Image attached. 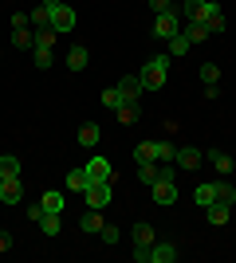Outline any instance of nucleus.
<instances>
[{
    "label": "nucleus",
    "mask_w": 236,
    "mask_h": 263,
    "mask_svg": "<svg viewBox=\"0 0 236 263\" xmlns=\"http://www.w3.org/2000/svg\"><path fill=\"white\" fill-rule=\"evenodd\" d=\"M122 90H118V87H106V90H102V106H106V110H118V106H122Z\"/></svg>",
    "instance_id": "nucleus-29"
},
{
    "label": "nucleus",
    "mask_w": 236,
    "mask_h": 263,
    "mask_svg": "<svg viewBox=\"0 0 236 263\" xmlns=\"http://www.w3.org/2000/svg\"><path fill=\"white\" fill-rule=\"evenodd\" d=\"M134 259L138 263H150V248H134Z\"/></svg>",
    "instance_id": "nucleus-40"
},
{
    "label": "nucleus",
    "mask_w": 236,
    "mask_h": 263,
    "mask_svg": "<svg viewBox=\"0 0 236 263\" xmlns=\"http://www.w3.org/2000/svg\"><path fill=\"white\" fill-rule=\"evenodd\" d=\"M0 200H4L8 209L24 200V185H20V177H0Z\"/></svg>",
    "instance_id": "nucleus-5"
},
{
    "label": "nucleus",
    "mask_w": 236,
    "mask_h": 263,
    "mask_svg": "<svg viewBox=\"0 0 236 263\" xmlns=\"http://www.w3.org/2000/svg\"><path fill=\"white\" fill-rule=\"evenodd\" d=\"M114 114H118V126H134L138 122V102H122Z\"/></svg>",
    "instance_id": "nucleus-28"
},
{
    "label": "nucleus",
    "mask_w": 236,
    "mask_h": 263,
    "mask_svg": "<svg viewBox=\"0 0 236 263\" xmlns=\"http://www.w3.org/2000/svg\"><path fill=\"white\" fill-rule=\"evenodd\" d=\"M99 240L106 243V248H114V243H118V228H114V224H102V232H99Z\"/></svg>",
    "instance_id": "nucleus-35"
},
{
    "label": "nucleus",
    "mask_w": 236,
    "mask_h": 263,
    "mask_svg": "<svg viewBox=\"0 0 236 263\" xmlns=\"http://www.w3.org/2000/svg\"><path fill=\"white\" fill-rule=\"evenodd\" d=\"M87 173H90V181H118V173H114V165L106 161V157H90Z\"/></svg>",
    "instance_id": "nucleus-7"
},
{
    "label": "nucleus",
    "mask_w": 236,
    "mask_h": 263,
    "mask_svg": "<svg viewBox=\"0 0 236 263\" xmlns=\"http://www.w3.org/2000/svg\"><path fill=\"white\" fill-rule=\"evenodd\" d=\"M28 20H32L35 32H40V28H51V8H47V4H35V8L28 12Z\"/></svg>",
    "instance_id": "nucleus-19"
},
{
    "label": "nucleus",
    "mask_w": 236,
    "mask_h": 263,
    "mask_svg": "<svg viewBox=\"0 0 236 263\" xmlns=\"http://www.w3.org/2000/svg\"><path fill=\"white\" fill-rule=\"evenodd\" d=\"M102 224H106V220H102V209H87V212H83V220H79V228L87 232V236H99Z\"/></svg>",
    "instance_id": "nucleus-11"
},
{
    "label": "nucleus",
    "mask_w": 236,
    "mask_h": 263,
    "mask_svg": "<svg viewBox=\"0 0 236 263\" xmlns=\"http://www.w3.org/2000/svg\"><path fill=\"white\" fill-rule=\"evenodd\" d=\"M12 243H16V236H12V232H4V228H0V252H12Z\"/></svg>",
    "instance_id": "nucleus-36"
},
{
    "label": "nucleus",
    "mask_w": 236,
    "mask_h": 263,
    "mask_svg": "<svg viewBox=\"0 0 236 263\" xmlns=\"http://www.w3.org/2000/svg\"><path fill=\"white\" fill-rule=\"evenodd\" d=\"M201 83L205 87H216V83H221V67L216 63H201Z\"/></svg>",
    "instance_id": "nucleus-31"
},
{
    "label": "nucleus",
    "mask_w": 236,
    "mask_h": 263,
    "mask_svg": "<svg viewBox=\"0 0 236 263\" xmlns=\"http://www.w3.org/2000/svg\"><path fill=\"white\" fill-rule=\"evenodd\" d=\"M24 173V161L12 154H0V177H20Z\"/></svg>",
    "instance_id": "nucleus-23"
},
{
    "label": "nucleus",
    "mask_w": 236,
    "mask_h": 263,
    "mask_svg": "<svg viewBox=\"0 0 236 263\" xmlns=\"http://www.w3.org/2000/svg\"><path fill=\"white\" fill-rule=\"evenodd\" d=\"M12 28H32V20H28V12H16V16H12Z\"/></svg>",
    "instance_id": "nucleus-37"
},
{
    "label": "nucleus",
    "mask_w": 236,
    "mask_h": 263,
    "mask_svg": "<svg viewBox=\"0 0 236 263\" xmlns=\"http://www.w3.org/2000/svg\"><path fill=\"white\" fill-rule=\"evenodd\" d=\"M173 161H177L181 169H197V165L205 161V154H201V149H197V145H181V149H177V157H173Z\"/></svg>",
    "instance_id": "nucleus-10"
},
{
    "label": "nucleus",
    "mask_w": 236,
    "mask_h": 263,
    "mask_svg": "<svg viewBox=\"0 0 236 263\" xmlns=\"http://www.w3.org/2000/svg\"><path fill=\"white\" fill-rule=\"evenodd\" d=\"M205 212H209V224H213V228H225L228 216H232V204H221V200H213Z\"/></svg>",
    "instance_id": "nucleus-13"
},
{
    "label": "nucleus",
    "mask_w": 236,
    "mask_h": 263,
    "mask_svg": "<svg viewBox=\"0 0 236 263\" xmlns=\"http://www.w3.org/2000/svg\"><path fill=\"white\" fill-rule=\"evenodd\" d=\"M56 40H59L56 28H40V32H35V44H32V47H56Z\"/></svg>",
    "instance_id": "nucleus-30"
},
{
    "label": "nucleus",
    "mask_w": 236,
    "mask_h": 263,
    "mask_svg": "<svg viewBox=\"0 0 236 263\" xmlns=\"http://www.w3.org/2000/svg\"><path fill=\"white\" fill-rule=\"evenodd\" d=\"M111 189H114V181H90V189L83 193V197H87V209H106L111 197H114Z\"/></svg>",
    "instance_id": "nucleus-2"
},
{
    "label": "nucleus",
    "mask_w": 236,
    "mask_h": 263,
    "mask_svg": "<svg viewBox=\"0 0 236 263\" xmlns=\"http://www.w3.org/2000/svg\"><path fill=\"white\" fill-rule=\"evenodd\" d=\"M138 181H142V185H154V181H157V165L154 161L138 165Z\"/></svg>",
    "instance_id": "nucleus-34"
},
{
    "label": "nucleus",
    "mask_w": 236,
    "mask_h": 263,
    "mask_svg": "<svg viewBox=\"0 0 236 263\" xmlns=\"http://www.w3.org/2000/svg\"><path fill=\"white\" fill-rule=\"evenodd\" d=\"M166 75H169L166 67H154V63H146L138 79H142V87H146V95H150V90H161V87H166Z\"/></svg>",
    "instance_id": "nucleus-6"
},
{
    "label": "nucleus",
    "mask_w": 236,
    "mask_h": 263,
    "mask_svg": "<svg viewBox=\"0 0 236 263\" xmlns=\"http://www.w3.org/2000/svg\"><path fill=\"white\" fill-rule=\"evenodd\" d=\"M51 59H56V47H32V63L40 67V71H47Z\"/></svg>",
    "instance_id": "nucleus-26"
},
{
    "label": "nucleus",
    "mask_w": 236,
    "mask_h": 263,
    "mask_svg": "<svg viewBox=\"0 0 236 263\" xmlns=\"http://www.w3.org/2000/svg\"><path fill=\"white\" fill-rule=\"evenodd\" d=\"M173 157H177V145L169 142V138L154 142V161H173Z\"/></svg>",
    "instance_id": "nucleus-25"
},
{
    "label": "nucleus",
    "mask_w": 236,
    "mask_h": 263,
    "mask_svg": "<svg viewBox=\"0 0 236 263\" xmlns=\"http://www.w3.org/2000/svg\"><path fill=\"white\" fill-rule=\"evenodd\" d=\"M24 212H28V220H35V224H40V216H44V204H28Z\"/></svg>",
    "instance_id": "nucleus-38"
},
{
    "label": "nucleus",
    "mask_w": 236,
    "mask_h": 263,
    "mask_svg": "<svg viewBox=\"0 0 236 263\" xmlns=\"http://www.w3.org/2000/svg\"><path fill=\"white\" fill-rule=\"evenodd\" d=\"M150 63H154V67H166V71H169V63H173V55H154V59H150Z\"/></svg>",
    "instance_id": "nucleus-39"
},
{
    "label": "nucleus",
    "mask_w": 236,
    "mask_h": 263,
    "mask_svg": "<svg viewBox=\"0 0 236 263\" xmlns=\"http://www.w3.org/2000/svg\"><path fill=\"white\" fill-rule=\"evenodd\" d=\"M99 138H102V130L95 126V122L79 126V145H83V149H95V145H99Z\"/></svg>",
    "instance_id": "nucleus-16"
},
{
    "label": "nucleus",
    "mask_w": 236,
    "mask_h": 263,
    "mask_svg": "<svg viewBox=\"0 0 236 263\" xmlns=\"http://www.w3.org/2000/svg\"><path fill=\"white\" fill-rule=\"evenodd\" d=\"M32 44H35V32H32V28H12V47L32 51Z\"/></svg>",
    "instance_id": "nucleus-18"
},
{
    "label": "nucleus",
    "mask_w": 236,
    "mask_h": 263,
    "mask_svg": "<svg viewBox=\"0 0 236 263\" xmlns=\"http://www.w3.org/2000/svg\"><path fill=\"white\" fill-rule=\"evenodd\" d=\"M75 20H79V12L71 8V4H56V8H51V28H56L59 35L75 32Z\"/></svg>",
    "instance_id": "nucleus-3"
},
{
    "label": "nucleus",
    "mask_w": 236,
    "mask_h": 263,
    "mask_svg": "<svg viewBox=\"0 0 236 263\" xmlns=\"http://www.w3.org/2000/svg\"><path fill=\"white\" fill-rule=\"evenodd\" d=\"M205 157L213 161V169H216L221 177H228V173H232V157H228L225 149H213V154H205Z\"/></svg>",
    "instance_id": "nucleus-24"
},
{
    "label": "nucleus",
    "mask_w": 236,
    "mask_h": 263,
    "mask_svg": "<svg viewBox=\"0 0 236 263\" xmlns=\"http://www.w3.org/2000/svg\"><path fill=\"white\" fill-rule=\"evenodd\" d=\"M181 32L189 35V44H201V40H209V35H213L205 20H185V24H181Z\"/></svg>",
    "instance_id": "nucleus-12"
},
{
    "label": "nucleus",
    "mask_w": 236,
    "mask_h": 263,
    "mask_svg": "<svg viewBox=\"0 0 236 263\" xmlns=\"http://www.w3.org/2000/svg\"><path fill=\"white\" fill-rule=\"evenodd\" d=\"M87 63H90L87 44H71V51H67V71H83Z\"/></svg>",
    "instance_id": "nucleus-15"
},
{
    "label": "nucleus",
    "mask_w": 236,
    "mask_h": 263,
    "mask_svg": "<svg viewBox=\"0 0 236 263\" xmlns=\"http://www.w3.org/2000/svg\"><path fill=\"white\" fill-rule=\"evenodd\" d=\"M189 35H185V32H177V35H173V40H169V55H173V59H181V55H189Z\"/></svg>",
    "instance_id": "nucleus-27"
},
{
    "label": "nucleus",
    "mask_w": 236,
    "mask_h": 263,
    "mask_svg": "<svg viewBox=\"0 0 236 263\" xmlns=\"http://www.w3.org/2000/svg\"><path fill=\"white\" fill-rule=\"evenodd\" d=\"M67 189H71V193H87V189H90V173H87V169H71V173H67Z\"/></svg>",
    "instance_id": "nucleus-17"
},
{
    "label": "nucleus",
    "mask_w": 236,
    "mask_h": 263,
    "mask_svg": "<svg viewBox=\"0 0 236 263\" xmlns=\"http://www.w3.org/2000/svg\"><path fill=\"white\" fill-rule=\"evenodd\" d=\"M130 240H134V248H150V243H154L157 236H154V228H150L146 220H138L134 228H130Z\"/></svg>",
    "instance_id": "nucleus-14"
},
{
    "label": "nucleus",
    "mask_w": 236,
    "mask_h": 263,
    "mask_svg": "<svg viewBox=\"0 0 236 263\" xmlns=\"http://www.w3.org/2000/svg\"><path fill=\"white\" fill-rule=\"evenodd\" d=\"M150 189H154V204H161V209H169V204L177 200V181H166V177H157Z\"/></svg>",
    "instance_id": "nucleus-4"
},
{
    "label": "nucleus",
    "mask_w": 236,
    "mask_h": 263,
    "mask_svg": "<svg viewBox=\"0 0 236 263\" xmlns=\"http://www.w3.org/2000/svg\"><path fill=\"white\" fill-rule=\"evenodd\" d=\"M40 4H44V0H40Z\"/></svg>",
    "instance_id": "nucleus-42"
},
{
    "label": "nucleus",
    "mask_w": 236,
    "mask_h": 263,
    "mask_svg": "<svg viewBox=\"0 0 236 263\" xmlns=\"http://www.w3.org/2000/svg\"><path fill=\"white\" fill-rule=\"evenodd\" d=\"M118 90H122V99H126V102H138L142 95H146V87H142V79H138V75L118 79Z\"/></svg>",
    "instance_id": "nucleus-9"
},
{
    "label": "nucleus",
    "mask_w": 236,
    "mask_h": 263,
    "mask_svg": "<svg viewBox=\"0 0 236 263\" xmlns=\"http://www.w3.org/2000/svg\"><path fill=\"white\" fill-rule=\"evenodd\" d=\"M216 200H221V204H236V189L228 185V181H216Z\"/></svg>",
    "instance_id": "nucleus-32"
},
{
    "label": "nucleus",
    "mask_w": 236,
    "mask_h": 263,
    "mask_svg": "<svg viewBox=\"0 0 236 263\" xmlns=\"http://www.w3.org/2000/svg\"><path fill=\"white\" fill-rule=\"evenodd\" d=\"M40 232H44V236H59V232H63L59 212H44V216H40Z\"/></svg>",
    "instance_id": "nucleus-22"
},
{
    "label": "nucleus",
    "mask_w": 236,
    "mask_h": 263,
    "mask_svg": "<svg viewBox=\"0 0 236 263\" xmlns=\"http://www.w3.org/2000/svg\"><path fill=\"white\" fill-rule=\"evenodd\" d=\"M40 204H44V212H59V216H63V204H67V200H63V193L47 189L44 197H40Z\"/></svg>",
    "instance_id": "nucleus-21"
},
{
    "label": "nucleus",
    "mask_w": 236,
    "mask_h": 263,
    "mask_svg": "<svg viewBox=\"0 0 236 263\" xmlns=\"http://www.w3.org/2000/svg\"><path fill=\"white\" fill-rule=\"evenodd\" d=\"M193 200H197L201 209H209V204L216 200V185H213V181H205V185H197V189H193Z\"/></svg>",
    "instance_id": "nucleus-20"
},
{
    "label": "nucleus",
    "mask_w": 236,
    "mask_h": 263,
    "mask_svg": "<svg viewBox=\"0 0 236 263\" xmlns=\"http://www.w3.org/2000/svg\"><path fill=\"white\" fill-rule=\"evenodd\" d=\"M181 24H185V20H181V8L157 12V16H154V32H150V35H157V40H166V44H169V40L181 32Z\"/></svg>",
    "instance_id": "nucleus-1"
},
{
    "label": "nucleus",
    "mask_w": 236,
    "mask_h": 263,
    "mask_svg": "<svg viewBox=\"0 0 236 263\" xmlns=\"http://www.w3.org/2000/svg\"><path fill=\"white\" fill-rule=\"evenodd\" d=\"M169 4H177V0H169Z\"/></svg>",
    "instance_id": "nucleus-41"
},
{
    "label": "nucleus",
    "mask_w": 236,
    "mask_h": 263,
    "mask_svg": "<svg viewBox=\"0 0 236 263\" xmlns=\"http://www.w3.org/2000/svg\"><path fill=\"white\" fill-rule=\"evenodd\" d=\"M173 259H177V243H169V240L150 243V263H173Z\"/></svg>",
    "instance_id": "nucleus-8"
},
{
    "label": "nucleus",
    "mask_w": 236,
    "mask_h": 263,
    "mask_svg": "<svg viewBox=\"0 0 236 263\" xmlns=\"http://www.w3.org/2000/svg\"><path fill=\"white\" fill-rule=\"evenodd\" d=\"M134 161H138V165L154 161V142H138V145H134Z\"/></svg>",
    "instance_id": "nucleus-33"
}]
</instances>
